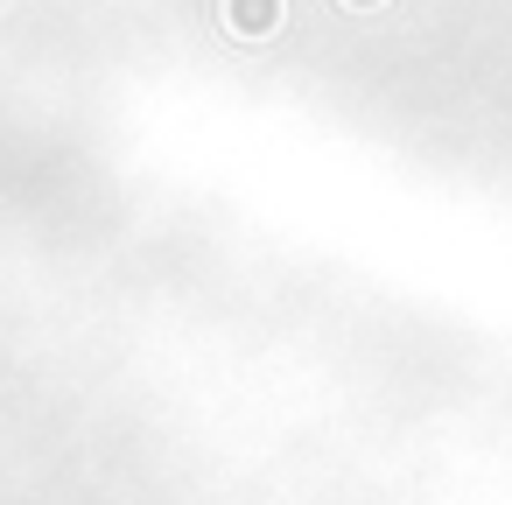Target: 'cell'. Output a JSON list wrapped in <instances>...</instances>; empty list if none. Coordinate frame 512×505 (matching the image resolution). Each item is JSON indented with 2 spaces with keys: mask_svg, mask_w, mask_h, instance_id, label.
Instances as JSON below:
<instances>
[{
  "mask_svg": "<svg viewBox=\"0 0 512 505\" xmlns=\"http://www.w3.org/2000/svg\"><path fill=\"white\" fill-rule=\"evenodd\" d=\"M225 15H232V29H239V36H253V29H267V22L281 15V0H232Z\"/></svg>",
  "mask_w": 512,
  "mask_h": 505,
  "instance_id": "1",
  "label": "cell"
},
{
  "mask_svg": "<svg viewBox=\"0 0 512 505\" xmlns=\"http://www.w3.org/2000/svg\"><path fill=\"white\" fill-rule=\"evenodd\" d=\"M358 8H372V0H358Z\"/></svg>",
  "mask_w": 512,
  "mask_h": 505,
  "instance_id": "2",
  "label": "cell"
}]
</instances>
